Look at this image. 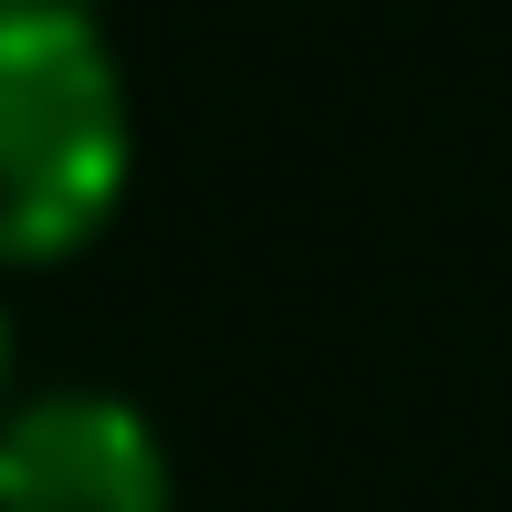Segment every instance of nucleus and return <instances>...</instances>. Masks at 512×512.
I'll use <instances>...</instances> for the list:
<instances>
[{"instance_id": "f257e3e1", "label": "nucleus", "mask_w": 512, "mask_h": 512, "mask_svg": "<svg viewBox=\"0 0 512 512\" xmlns=\"http://www.w3.org/2000/svg\"><path fill=\"white\" fill-rule=\"evenodd\" d=\"M136 178V95L84 0H0V272L105 241Z\"/></svg>"}, {"instance_id": "f03ea898", "label": "nucleus", "mask_w": 512, "mask_h": 512, "mask_svg": "<svg viewBox=\"0 0 512 512\" xmlns=\"http://www.w3.org/2000/svg\"><path fill=\"white\" fill-rule=\"evenodd\" d=\"M0 512H178V460L136 398L42 387L0 408Z\"/></svg>"}, {"instance_id": "7ed1b4c3", "label": "nucleus", "mask_w": 512, "mask_h": 512, "mask_svg": "<svg viewBox=\"0 0 512 512\" xmlns=\"http://www.w3.org/2000/svg\"><path fill=\"white\" fill-rule=\"evenodd\" d=\"M0 398H11V324H0Z\"/></svg>"}]
</instances>
